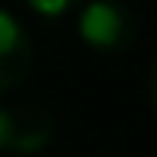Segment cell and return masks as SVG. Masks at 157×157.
Instances as JSON below:
<instances>
[{
	"label": "cell",
	"mask_w": 157,
	"mask_h": 157,
	"mask_svg": "<svg viewBox=\"0 0 157 157\" xmlns=\"http://www.w3.org/2000/svg\"><path fill=\"white\" fill-rule=\"evenodd\" d=\"M56 133V115L45 105H14L11 108V154L32 157L49 147Z\"/></svg>",
	"instance_id": "3957f363"
},
{
	"label": "cell",
	"mask_w": 157,
	"mask_h": 157,
	"mask_svg": "<svg viewBox=\"0 0 157 157\" xmlns=\"http://www.w3.org/2000/svg\"><path fill=\"white\" fill-rule=\"evenodd\" d=\"M25 4H28L35 14H42V17H63V14H70L80 0H25Z\"/></svg>",
	"instance_id": "277c9868"
},
{
	"label": "cell",
	"mask_w": 157,
	"mask_h": 157,
	"mask_svg": "<svg viewBox=\"0 0 157 157\" xmlns=\"http://www.w3.org/2000/svg\"><path fill=\"white\" fill-rule=\"evenodd\" d=\"M32 70V39L21 21L0 7V94L14 91Z\"/></svg>",
	"instance_id": "7a4b0ae2"
},
{
	"label": "cell",
	"mask_w": 157,
	"mask_h": 157,
	"mask_svg": "<svg viewBox=\"0 0 157 157\" xmlns=\"http://www.w3.org/2000/svg\"><path fill=\"white\" fill-rule=\"evenodd\" d=\"M0 154H11V108H0Z\"/></svg>",
	"instance_id": "5b68a950"
},
{
	"label": "cell",
	"mask_w": 157,
	"mask_h": 157,
	"mask_svg": "<svg viewBox=\"0 0 157 157\" xmlns=\"http://www.w3.org/2000/svg\"><path fill=\"white\" fill-rule=\"evenodd\" d=\"M150 105H154V115H157V59L150 67Z\"/></svg>",
	"instance_id": "8992f818"
},
{
	"label": "cell",
	"mask_w": 157,
	"mask_h": 157,
	"mask_svg": "<svg viewBox=\"0 0 157 157\" xmlns=\"http://www.w3.org/2000/svg\"><path fill=\"white\" fill-rule=\"evenodd\" d=\"M77 32L94 52H108V56H119L140 35V21L119 0H91V4L80 11L77 17Z\"/></svg>",
	"instance_id": "6da1fadb"
}]
</instances>
